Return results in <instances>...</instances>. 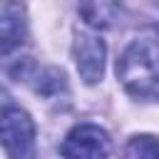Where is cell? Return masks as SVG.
<instances>
[{
  "label": "cell",
  "instance_id": "6da1fadb",
  "mask_svg": "<svg viewBox=\"0 0 159 159\" xmlns=\"http://www.w3.org/2000/svg\"><path fill=\"white\" fill-rule=\"evenodd\" d=\"M117 77L124 89L139 99L157 97V42L154 32L147 37H137L127 45V50L117 60Z\"/></svg>",
  "mask_w": 159,
  "mask_h": 159
},
{
  "label": "cell",
  "instance_id": "7a4b0ae2",
  "mask_svg": "<svg viewBox=\"0 0 159 159\" xmlns=\"http://www.w3.org/2000/svg\"><path fill=\"white\" fill-rule=\"evenodd\" d=\"M27 42V20L25 7L15 0L0 2V65L7 67V72L17 80L30 77V57L20 60V50Z\"/></svg>",
  "mask_w": 159,
  "mask_h": 159
},
{
  "label": "cell",
  "instance_id": "3957f363",
  "mask_svg": "<svg viewBox=\"0 0 159 159\" xmlns=\"http://www.w3.org/2000/svg\"><path fill=\"white\" fill-rule=\"evenodd\" d=\"M0 144L10 159H35V122L25 109L15 104L0 109Z\"/></svg>",
  "mask_w": 159,
  "mask_h": 159
},
{
  "label": "cell",
  "instance_id": "277c9868",
  "mask_svg": "<svg viewBox=\"0 0 159 159\" xmlns=\"http://www.w3.org/2000/svg\"><path fill=\"white\" fill-rule=\"evenodd\" d=\"M109 149H112L109 134L99 124H89V122L72 127L60 144L65 159H107Z\"/></svg>",
  "mask_w": 159,
  "mask_h": 159
},
{
  "label": "cell",
  "instance_id": "5b68a950",
  "mask_svg": "<svg viewBox=\"0 0 159 159\" xmlns=\"http://www.w3.org/2000/svg\"><path fill=\"white\" fill-rule=\"evenodd\" d=\"M75 62L77 72L87 84H94L104 75V42L97 35L80 32L75 40Z\"/></svg>",
  "mask_w": 159,
  "mask_h": 159
},
{
  "label": "cell",
  "instance_id": "8992f818",
  "mask_svg": "<svg viewBox=\"0 0 159 159\" xmlns=\"http://www.w3.org/2000/svg\"><path fill=\"white\" fill-rule=\"evenodd\" d=\"M77 10L89 27L107 30L122 17V0H80Z\"/></svg>",
  "mask_w": 159,
  "mask_h": 159
},
{
  "label": "cell",
  "instance_id": "52a82bcc",
  "mask_svg": "<svg viewBox=\"0 0 159 159\" xmlns=\"http://www.w3.org/2000/svg\"><path fill=\"white\" fill-rule=\"evenodd\" d=\"M42 97H57L60 94V89L65 92L67 89V82H65V75L57 70V67H50V70H45L42 75H40V82H37V87H35Z\"/></svg>",
  "mask_w": 159,
  "mask_h": 159
},
{
  "label": "cell",
  "instance_id": "ba28073f",
  "mask_svg": "<svg viewBox=\"0 0 159 159\" xmlns=\"http://www.w3.org/2000/svg\"><path fill=\"white\" fill-rule=\"evenodd\" d=\"M127 159H157V142L152 134L132 137L127 142Z\"/></svg>",
  "mask_w": 159,
  "mask_h": 159
}]
</instances>
